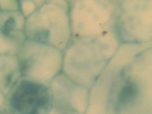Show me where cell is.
<instances>
[{
	"mask_svg": "<svg viewBox=\"0 0 152 114\" xmlns=\"http://www.w3.org/2000/svg\"><path fill=\"white\" fill-rule=\"evenodd\" d=\"M26 40L24 31H0V55H17Z\"/></svg>",
	"mask_w": 152,
	"mask_h": 114,
	"instance_id": "cell-5",
	"label": "cell"
},
{
	"mask_svg": "<svg viewBox=\"0 0 152 114\" xmlns=\"http://www.w3.org/2000/svg\"><path fill=\"white\" fill-rule=\"evenodd\" d=\"M26 19L18 11H0V31L16 32L24 31Z\"/></svg>",
	"mask_w": 152,
	"mask_h": 114,
	"instance_id": "cell-6",
	"label": "cell"
},
{
	"mask_svg": "<svg viewBox=\"0 0 152 114\" xmlns=\"http://www.w3.org/2000/svg\"><path fill=\"white\" fill-rule=\"evenodd\" d=\"M6 101V96L0 92V113L7 109Z\"/></svg>",
	"mask_w": 152,
	"mask_h": 114,
	"instance_id": "cell-9",
	"label": "cell"
},
{
	"mask_svg": "<svg viewBox=\"0 0 152 114\" xmlns=\"http://www.w3.org/2000/svg\"><path fill=\"white\" fill-rule=\"evenodd\" d=\"M20 11L23 16L26 19L31 16L39 7L36 2L31 1H19Z\"/></svg>",
	"mask_w": 152,
	"mask_h": 114,
	"instance_id": "cell-7",
	"label": "cell"
},
{
	"mask_svg": "<svg viewBox=\"0 0 152 114\" xmlns=\"http://www.w3.org/2000/svg\"><path fill=\"white\" fill-rule=\"evenodd\" d=\"M21 78L17 55H0V92L7 97Z\"/></svg>",
	"mask_w": 152,
	"mask_h": 114,
	"instance_id": "cell-4",
	"label": "cell"
},
{
	"mask_svg": "<svg viewBox=\"0 0 152 114\" xmlns=\"http://www.w3.org/2000/svg\"><path fill=\"white\" fill-rule=\"evenodd\" d=\"M22 78L50 85L63 63L62 51L49 45L26 40L17 54Z\"/></svg>",
	"mask_w": 152,
	"mask_h": 114,
	"instance_id": "cell-1",
	"label": "cell"
},
{
	"mask_svg": "<svg viewBox=\"0 0 152 114\" xmlns=\"http://www.w3.org/2000/svg\"><path fill=\"white\" fill-rule=\"evenodd\" d=\"M6 98L11 114H46L53 103L50 85L22 78Z\"/></svg>",
	"mask_w": 152,
	"mask_h": 114,
	"instance_id": "cell-2",
	"label": "cell"
},
{
	"mask_svg": "<svg viewBox=\"0 0 152 114\" xmlns=\"http://www.w3.org/2000/svg\"><path fill=\"white\" fill-rule=\"evenodd\" d=\"M64 11L61 15H50L49 2H44L36 11L26 19L24 33L26 39L35 41L52 46V33L54 38L56 33H61V28L70 30L69 15L58 19L61 15L69 11Z\"/></svg>",
	"mask_w": 152,
	"mask_h": 114,
	"instance_id": "cell-3",
	"label": "cell"
},
{
	"mask_svg": "<svg viewBox=\"0 0 152 114\" xmlns=\"http://www.w3.org/2000/svg\"><path fill=\"white\" fill-rule=\"evenodd\" d=\"M0 11L6 12L20 11V2L18 1H0Z\"/></svg>",
	"mask_w": 152,
	"mask_h": 114,
	"instance_id": "cell-8",
	"label": "cell"
}]
</instances>
